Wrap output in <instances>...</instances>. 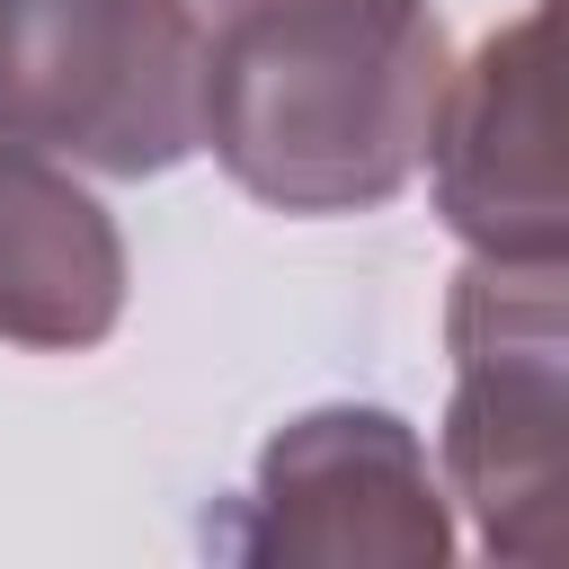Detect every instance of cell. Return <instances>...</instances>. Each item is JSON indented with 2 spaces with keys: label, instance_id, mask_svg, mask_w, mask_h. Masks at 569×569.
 Here are the masks:
<instances>
[{
  "label": "cell",
  "instance_id": "obj_1",
  "mask_svg": "<svg viewBox=\"0 0 569 569\" xmlns=\"http://www.w3.org/2000/svg\"><path fill=\"white\" fill-rule=\"evenodd\" d=\"M453 80L427 0H302L213 18L196 151L276 213H373L427 169Z\"/></svg>",
  "mask_w": 569,
  "mask_h": 569
},
{
  "label": "cell",
  "instance_id": "obj_2",
  "mask_svg": "<svg viewBox=\"0 0 569 569\" xmlns=\"http://www.w3.org/2000/svg\"><path fill=\"white\" fill-rule=\"evenodd\" d=\"M445 489L498 560L560 551V436H569V302L560 258H471L445 293Z\"/></svg>",
  "mask_w": 569,
  "mask_h": 569
},
{
  "label": "cell",
  "instance_id": "obj_3",
  "mask_svg": "<svg viewBox=\"0 0 569 569\" xmlns=\"http://www.w3.org/2000/svg\"><path fill=\"white\" fill-rule=\"evenodd\" d=\"M204 27L187 0H0V142L98 178L196 151Z\"/></svg>",
  "mask_w": 569,
  "mask_h": 569
},
{
  "label": "cell",
  "instance_id": "obj_4",
  "mask_svg": "<svg viewBox=\"0 0 569 569\" xmlns=\"http://www.w3.org/2000/svg\"><path fill=\"white\" fill-rule=\"evenodd\" d=\"M222 560H329V569H445L453 516L427 445L400 409L329 400L258 445V480L204 516Z\"/></svg>",
  "mask_w": 569,
  "mask_h": 569
},
{
  "label": "cell",
  "instance_id": "obj_5",
  "mask_svg": "<svg viewBox=\"0 0 569 569\" xmlns=\"http://www.w3.org/2000/svg\"><path fill=\"white\" fill-rule=\"evenodd\" d=\"M436 213L471 258H560V169H551V9L507 18L471 62H453L436 133Z\"/></svg>",
  "mask_w": 569,
  "mask_h": 569
},
{
  "label": "cell",
  "instance_id": "obj_6",
  "mask_svg": "<svg viewBox=\"0 0 569 569\" xmlns=\"http://www.w3.org/2000/svg\"><path fill=\"white\" fill-rule=\"evenodd\" d=\"M124 231L44 151L0 142V338L80 356L124 320Z\"/></svg>",
  "mask_w": 569,
  "mask_h": 569
},
{
  "label": "cell",
  "instance_id": "obj_7",
  "mask_svg": "<svg viewBox=\"0 0 569 569\" xmlns=\"http://www.w3.org/2000/svg\"><path fill=\"white\" fill-rule=\"evenodd\" d=\"M249 9H302V0H213V18H249Z\"/></svg>",
  "mask_w": 569,
  "mask_h": 569
}]
</instances>
